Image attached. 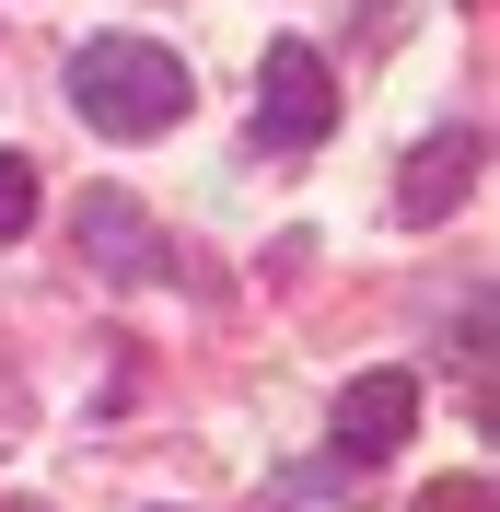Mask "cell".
<instances>
[{"label":"cell","mask_w":500,"mask_h":512,"mask_svg":"<svg viewBox=\"0 0 500 512\" xmlns=\"http://www.w3.org/2000/svg\"><path fill=\"white\" fill-rule=\"evenodd\" d=\"M349 501H361V466H338V454H303L256 489V512H349Z\"/></svg>","instance_id":"cell-6"},{"label":"cell","mask_w":500,"mask_h":512,"mask_svg":"<svg viewBox=\"0 0 500 512\" xmlns=\"http://www.w3.org/2000/svg\"><path fill=\"white\" fill-rule=\"evenodd\" d=\"M70 105H82L105 140H152V128L187 117V70H175V47H152V35H82V47H70Z\"/></svg>","instance_id":"cell-1"},{"label":"cell","mask_w":500,"mask_h":512,"mask_svg":"<svg viewBox=\"0 0 500 512\" xmlns=\"http://www.w3.org/2000/svg\"><path fill=\"white\" fill-rule=\"evenodd\" d=\"M407 419H419V384H407V373H361V384H349V396H338V443H326V454L373 478L384 454L407 443Z\"/></svg>","instance_id":"cell-3"},{"label":"cell","mask_w":500,"mask_h":512,"mask_svg":"<svg viewBox=\"0 0 500 512\" xmlns=\"http://www.w3.org/2000/svg\"><path fill=\"white\" fill-rule=\"evenodd\" d=\"M419 512H489V478H442V489H419Z\"/></svg>","instance_id":"cell-8"},{"label":"cell","mask_w":500,"mask_h":512,"mask_svg":"<svg viewBox=\"0 0 500 512\" xmlns=\"http://www.w3.org/2000/svg\"><path fill=\"white\" fill-rule=\"evenodd\" d=\"M477 152H489L477 128H431V140L407 152V175H396V210H407V222H442V210L477 187Z\"/></svg>","instance_id":"cell-4"},{"label":"cell","mask_w":500,"mask_h":512,"mask_svg":"<svg viewBox=\"0 0 500 512\" xmlns=\"http://www.w3.org/2000/svg\"><path fill=\"white\" fill-rule=\"evenodd\" d=\"M24 222H35V163H24V152H0V245H12Z\"/></svg>","instance_id":"cell-7"},{"label":"cell","mask_w":500,"mask_h":512,"mask_svg":"<svg viewBox=\"0 0 500 512\" xmlns=\"http://www.w3.org/2000/svg\"><path fill=\"white\" fill-rule=\"evenodd\" d=\"M70 233H82V256H94L105 280H152V256H163V233L140 222V198H117V187L82 198V222H70Z\"/></svg>","instance_id":"cell-5"},{"label":"cell","mask_w":500,"mask_h":512,"mask_svg":"<svg viewBox=\"0 0 500 512\" xmlns=\"http://www.w3.org/2000/svg\"><path fill=\"white\" fill-rule=\"evenodd\" d=\"M256 128H268L280 152H314V140L338 128V70L314 59L303 35H280V47L256 59Z\"/></svg>","instance_id":"cell-2"}]
</instances>
